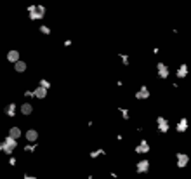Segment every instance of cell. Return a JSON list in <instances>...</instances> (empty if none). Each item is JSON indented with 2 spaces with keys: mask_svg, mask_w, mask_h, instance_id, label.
<instances>
[{
  "mask_svg": "<svg viewBox=\"0 0 191 179\" xmlns=\"http://www.w3.org/2000/svg\"><path fill=\"white\" fill-rule=\"evenodd\" d=\"M14 148H16V139H12V137H7L6 141L0 144V150L4 153H12Z\"/></svg>",
  "mask_w": 191,
  "mask_h": 179,
  "instance_id": "6da1fadb",
  "label": "cell"
},
{
  "mask_svg": "<svg viewBox=\"0 0 191 179\" xmlns=\"http://www.w3.org/2000/svg\"><path fill=\"white\" fill-rule=\"evenodd\" d=\"M30 17L32 19H37V17H42L43 16V12H45V9H43L42 6H37V7H30Z\"/></svg>",
  "mask_w": 191,
  "mask_h": 179,
  "instance_id": "7a4b0ae2",
  "label": "cell"
},
{
  "mask_svg": "<svg viewBox=\"0 0 191 179\" xmlns=\"http://www.w3.org/2000/svg\"><path fill=\"white\" fill-rule=\"evenodd\" d=\"M148 169H149V162L148 160H141V162L137 163L136 170H137L139 174H144V172H148Z\"/></svg>",
  "mask_w": 191,
  "mask_h": 179,
  "instance_id": "3957f363",
  "label": "cell"
},
{
  "mask_svg": "<svg viewBox=\"0 0 191 179\" xmlns=\"http://www.w3.org/2000/svg\"><path fill=\"white\" fill-rule=\"evenodd\" d=\"M188 162H189V157H188V155H182V153L177 155V165H179V167H186Z\"/></svg>",
  "mask_w": 191,
  "mask_h": 179,
  "instance_id": "277c9868",
  "label": "cell"
},
{
  "mask_svg": "<svg viewBox=\"0 0 191 179\" xmlns=\"http://www.w3.org/2000/svg\"><path fill=\"white\" fill-rule=\"evenodd\" d=\"M7 59L11 61V63H17V61H19V52H17V50H11V52L7 54Z\"/></svg>",
  "mask_w": 191,
  "mask_h": 179,
  "instance_id": "5b68a950",
  "label": "cell"
},
{
  "mask_svg": "<svg viewBox=\"0 0 191 179\" xmlns=\"http://www.w3.org/2000/svg\"><path fill=\"white\" fill-rule=\"evenodd\" d=\"M136 151H137V153H146V151H149V144H148L146 141H143L141 144H137Z\"/></svg>",
  "mask_w": 191,
  "mask_h": 179,
  "instance_id": "8992f818",
  "label": "cell"
},
{
  "mask_svg": "<svg viewBox=\"0 0 191 179\" xmlns=\"http://www.w3.org/2000/svg\"><path fill=\"white\" fill-rule=\"evenodd\" d=\"M37 137H38V132H37V130H28V132H26V139H28V141H37Z\"/></svg>",
  "mask_w": 191,
  "mask_h": 179,
  "instance_id": "52a82bcc",
  "label": "cell"
},
{
  "mask_svg": "<svg viewBox=\"0 0 191 179\" xmlns=\"http://www.w3.org/2000/svg\"><path fill=\"white\" fill-rule=\"evenodd\" d=\"M45 94H47V89H43V87H38L37 91L33 92L35 98H45Z\"/></svg>",
  "mask_w": 191,
  "mask_h": 179,
  "instance_id": "ba28073f",
  "label": "cell"
},
{
  "mask_svg": "<svg viewBox=\"0 0 191 179\" xmlns=\"http://www.w3.org/2000/svg\"><path fill=\"white\" fill-rule=\"evenodd\" d=\"M158 129L162 130V132L169 129V124H167V120H165V118H162V117L158 118Z\"/></svg>",
  "mask_w": 191,
  "mask_h": 179,
  "instance_id": "9c48e42d",
  "label": "cell"
},
{
  "mask_svg": "<svg viewBox=\"0 0 191 179\" xmlns=\"http://www.w3.org/2000/svg\"><path fill=\"white\" fill-rule=\"evenodd\" d=\"M9 136H11L12 139H17V137L21 136V130L17 129V127H12V129L9 130Z\"/></svg>",
  "mask_w": 191,
  "mask_h": 179,
  "instance_id": "30bf717a",
  "label": "cell"
},
{
  "mask_svg": "<svg viewBox=\"0 0 191 179\" xmlns=\"http://www.w3.org/2000/svg\"><path fill=\"white\" fill-rule=\"evenodd\" d=\"M148 96H149V92H148V89H146V87H143V89L137 92V99H146Z\"/></svg>",
  "mask_w": 191,
  "mask_h": 179,
  "instance_id": "8fae6325",
  "label": "cell"
},
{
  "mask_svg": "<svg viewBox=\"0 0 191 179\" xmlns=\"http://www.w3.org/2000/svg\"><path fill=\"white\" fill-rule=\"evenodd\" d=\"M158 73H160V76H162V78H165V76L169 75V70H167V66L158 65Z\"/></svg>",
  "mask_w": 191,
  "mask_h": 179,
  "instance_id": "7c38bea8",
  "label": "cell"
},
{
  "mask_svg": "<svg viewBox=\"0 0 191 179\" xmlns=\"http://www.w3.org/2000/svg\"><path fill=\"white\" fill-rule=\"evenodd\" d=\"M21 111H23L24 115H30V113H32V104H23Z\"/></svg>",
  "mask_w": 191,
  "mask_h": 179,
  "instance_id": "4fadbf2b",
  "label": "cell"
},
{
  "mask_svg": "<svg viewBox=\"0 0 191 179\" xmlns=\"http://www.w3.org/2000/svg\"><path fill=\"white\" fill-rule=\"evenodd\" d=\"M16 70L17 71H24V70H26V65H24L23 61H17V63H16Z\"/></svg>",
  "mask_w": 191,
  "mask_h": 179,
  "instance_id": "5bb4252c",
  "label": "cell"
},
{
  "mask_svg": "<svg viewBox=\"0 0 191 179\" xmlns=\"http://www.w3.org/2000/svg\"><path fill=\"white\" fill-rule=\"evenodd\" d=\"M186 73H188V68L186 66H181L179 70H177V75L179 76H186Z\"/></svg>",
  "mask_w": 191,
  "mask_h": 179,
  "instance_id": "9a60e30c",
  "label": "cell"
},
{
  "mask_svg": "<svg viewBox=\"0 0 191 179\" xmlns=\"http://www.w3.org/2000/svg\"><path fill=\"white\" fill-rule=\"evenodd\" d=\"M186 127H188L186 120H181V124H177V130H186Z\"/></svg>",
  "mask_w": 191,
  "mask_h": 179,
  "instance_id": "2e32d148",
  "label": "cell"
},
{
  "mask_svg": "<svg viewBox=\"0 0 191 179\" xmlns=\"http://www.w3.org/2000/svg\"><path fill=\"white\" fill-rule=\"evenodd\" d=\"M6 113H7V115H14V104H9V106H7V108H6Z\"/></svg>",
  "mask_w": 191,
  "mask_h": 179,
  "instance_id": "e0dca14e",
  "label": "cell"
},
{
  "mask_svg": "<svg viewBox=\"0 0 191 179\" xmlns=\"http://www.w3.org/2000/svg\"><path fill=\"white\" fill-rule=\"evenodd\" d=\"M42 87H43V89H47V87H49V82H45V80H42Z\"/></svg>",
  "mask_w": 191,
  "mask_h": 179,
  "instance_id": "ac0fdd59",
  "label": "cell"
}]
</instances>
